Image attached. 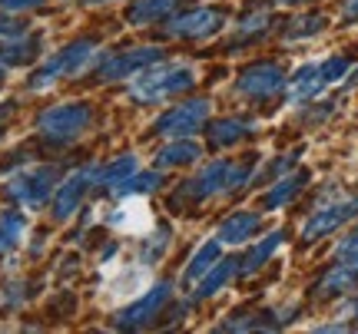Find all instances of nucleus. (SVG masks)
Wrapping results in <instances>:
<instances>
[{
  "label": "nucleus",
  "mask_w": 358,
  "mask_h": 334,
  "mask_svg": "<svg viewBox=\"0 0 358 334\" xmlns=\"http://www.w3.org/2000/svg\"><path fill=\"white\" fill-rule=\"evenodd\" d=\"M256 172L252 162H236V159H216L203 166L192 179H186L179 185V192L173 195V206H199V202H209L216 195H229L239 192L243 185H249V176Z\"/></svg>",
  "instance_id": "f257e3e1"
},
{
  "label": "nucleus",
  "mask_w": 358,
  "mask_h": 334,
  "mask_svg": "<svg viewBox=\"0 0 358 334\" xmlns=\"http://www.w3.org/2000/svg\"><path fill=\"white\" fill-rule=\"evenodd\" d=\"M196 86V70L189 63H163L156 60L146 70L136 73L133 86H129V96L136 103H159V100H169V96H179Z\"/></svg>",
  "instance_id": "f03ea898"
},
{
  "label": "nucleus",
  "mask_w": 358,
  "mask_h": 334,
  "mask_svg": "<svg viewBox=\"0 0 358 334\" xmlns=\"http://www.w3.org/2000/svg\"><path fill=\"white\" fill-rule=\"evenodd\" d=\"M348 70H352V60L342 56V53L322 60V63H306L292 79H289V96H292V103H308V100L322 96L332 83L345 79Z\"/></svg>",
  "instance_id": "7ed1b4c3"
},
{
  "label": "nucleus",
  "mask_w": 358,
  "mask_h": 334,
  "mask_svg": "<svg viewBox=\"0 0 358 334\" xmlns=\"http://www.w3.org/2000/svg\"><path fill=\"white\" fill-rule=\"evenodd\" d=\"M90 123H93L90 103H60V106H50V109L40 113L37 129L47 142L66 146V142L80 139V136L90 129Z\"/></svg>",
  "instance_id": "20e7f679"
},
{
  "label": "nucleus",
  "mask_w": 358,
  "mask_h": 334,
  "mask_svg": "<svg viewBox=\"0 0 358 334\" xmlns=\"http://www.w3.org/2000/svg\"><path fill=\"white\" fill-rule=\"evenodd\" d=\"M93 60H96V43H93V40H73L70 47H64L60 53H53L50 60L30 77V90H47L57 79L80 77Z\"/></svg>",
  "instance_id": "39448f33"
},
{
  "label": "nucleus",
  "mask_w": 358,
  "mask_h": 334,
  "mask_svg": "<svg viewBox=\"0 0 358 334\" xmlns=\"http://www.w3.org/2000/svg\"><path fill=\"white\" fill-rule=\"evenodd\" d=\"M57 179H60L57 166H30V169L13 172L3 189H7V195H10V199H17L20 206L40 208L53 195V189H57Z\"/></svg>",
  "instance_id": "423d86ee"
},
{
  "label": "nucleus",
  "mask_w": 358,
  "mask_h": 334,
  "mask_svg": "<svg viewBox=\"0 0 358 334\" xmlns=\"http://www.w3.org/2000/svg\"><path fill=\"white\" fill-rule=\"evenodd\" d=\"M285 86H289V77H285L282 63H275V60L249 63L239 73V79H236V93L245 96V100H252V103H266L272 96H279Z\"/></svg>",
  "instance_id": "0eeeda50"
},
{
  "label": "nucleus",
  "mask_w": 358,
  "mask_h": 334,
  "mask_svg": "<svg viewBox=\"0 0 358 334\" xmlns=\"http://www.w3.org/2000/svg\"><path fill=\"white\" fill-rule=\"evenodd\" d=\"M226 20H229V17H226L222 7H196V10L169 17L166 26H163V33L173 40H209L226 26Z\"/></svg>",
  "instance_id": "6e6552de"
},
{
  "label": "nucleus",
  "mask_w": 358,
  "mask_h": 334,
  "mask_svg": "<svg viewBox=\"0 0 358 334\" xmlns=\"http://www.w3.org/2000/svg\"><path fill=\"white\" fill-rule=\"evenodd\" d=\"M209 109L213 103L209 100H186V103L173 106L153 123V132L163 136V139H182V136H192L209 123Z\"/></svg>",
  "instance_id": "1a4fd4ad"
},
{
  "label": "nucleus",
  "mask_w": 358,
  "mask_h": 334,
  "mask_svg": "<svg viewBox=\"0 0 358 334\" xmlns=\"http://www.w3.org/2000/svg\"><path fill=\"white\" fill-rule=\"evenodd\" d=\"M352 219H358V195H348V199H338V202H325V206L315 208V212L308 215V222L302 225V242L306 245L319 242L325 235L338 231L342 225H348Z\"/></svg>",
  "instance_id": "9d476101"
},
{
  "label": "nucleus",
  "mask_w": 358,
  "mask_h": 334,
  "mask_svg": "<svg viewBox=\"0 0 358 334\" xmlns=\"http://www.w3.org/2000/svg\"><path fill=\"white\" fill-rule=\"evenodd\" d=\"M96 179H100V169L96 166H83V169H77V172H70V176L53 189V219L57 222L73 219L77 208L83 206L87 192L96 185Z\"/></svg>",
  "instance_id": "9b49d317"
},
{
  "label": "nucleus",
  "mask_w": 358,
  "mask_h": 334,
  "mask_svg": "<svg viewBox=\"0 0 358 334\" xmlns=\"http://www.w3.org/2000/svg\"><path fill=\"white\" fill-rule=\"evenodd\" d=\"M163 60V50L159 47H133V50H120L103 56L100 66H96V79L100 83H116V79H129L136 77L140 70H146L150 63Z\"/></svg>",
  "instance_id": "f8f14e48"
},
{
  "label": "nucleus",
  "mask_w": 358,
  "mask_h": 334,
  "mask_svg": "<svg viewBox=\"0 0 358 334\" xmlns=\"http://www.w3.org/2000/svg\"><path fill=\"white\" fill-rule=\"evenodd\" d=\"M169 298H173V284L169 282L153 284L146 295L136 298L133 305H127V308L116 314L113 328H120V331H136V328H146L153 318H159V311L169 305Z\"/></svg>",
  "instance_id": "ddd939ff"
},
{
  "label": "nucleus",
  "mask_w": 358,
  "mask_h": 334,
  "mask_svg": "<svg viewBox=\"0 0 358 334\" xmlns=\"http://www.w3.org/2000/svg\"><path fill=\"white\" fill-rule=\"evenodd\" d=\"M259 229H262V215L243 208V212H232L229 219L219 225L216 238H219V245H245L249 238H256Z\"/></svg>",
  "instance_id": "4468645a"
},
{
  "label": "nucleus",
  "mask_w": 358,
  "mask_h": 334,
  "mask_svg": "<svg viewBox=\"0 0 358 334\" xmlns=\"http://www.w3.org/2000/svg\"><path fill=\"white\" fill-rule=\"evenodd\" d=\"M236 275H239V258H219L216 265H213V268H209L203 278L196 282L192 298H196V301H206V298L219 295V291H222V288H226Z\"/></svg>",
  "instance_id": "2eb2a0df"
},
{
  "label": "nucleus",
  "mask_w": 358,
  "mask_h": 334,
  "mask_svg": "<svg viewBox=\"0 0 358 334\" xmlns=\"http://www.w3.org/2000/svg\"><path fill=\"white\" fill-rule=\"evenodd\" d=\"M40 37H34L30 30H20L13 37H0V63L3 66H17V63H30L37 56Z\"/></svg>",
  "instance_id": "dca6fc26"
},
{
  "label": "nucleus",
  "mask_w": 358,
  "mask_h": 334,
  "mask_svg": "<svg viewBox=\"0 0 358 334\" xmlns=\"http://www.w3.org/2000/svg\"><path fill=\"white\" fill-rule=\"evenodd\" d=\"M252 132H256V123H252V119H239V116H232V119H216V123L209 126V146L226 149V146H236V142L249 139Z\"/></svg>",
  "instance_id": "f3484780"
},
{
  "label": "nucleus",
  "mask_w": 358,
  "mask_h": 334,
  "mask_svg": "<svg viewBox=\"0 0 358 334\" xmlns=\"http://www.w3.org/2000/svg\"><path fill=\"white\" fill-rule=\"evenodd\" d=\"M199 159H203V146L192 142L189 136H182V139H173L169 146H163V149L156 153V169L192 166V162H199Z\"/></svg>",
  "instance_id": "a211bd4d"
},
{
  "label": "nucleus",
  "mask_w": 358,
  "mask_h": 334,
  "mask_svg": "<svg viewBox=\"0 0 358 334\" xmlns=\"http://www.w3.org/2000/svg\"><path fill=\"white\" fill-rule=\"evenodd\" d=\"M306 185H308V172H306V169H299V172H285V176H279V179L272 182V189L266 192L262 206H266V208L289 206V202H292V199L302 192Z\"/></svg>",
  "instance_id": "6ab92c4d"
},
{
  "label": "nucleus",
  "mask_w": 358,
  "mask_h": 334,
  "mask_svg": "<svg viewBox=\"0 0 358 334\" xmlns=\"http://www.w3.org/2000/svg\"><path fill=\"white\" fill-rule=\"evenodd\" d=\"M282 242H285V231H282V229L268 231L266 238H259V242L249 248V255L239 258V275H243V278H245V275H256V271L266 265L268 258L275 255V248H279Z\"/></svg>",
  "instance_id": "aec40b11"
},
{
  "label": "nucleus",
  "mask_w": 358,
  "mask_h": 334,
  "mask_svg": "<svg viewBox=\"0 0 358 334\" xmlns=\"http://www.w3.org/2000/svg\"><path fill=\"white\" fill-rule=\"evenodd\" d=\"M219 258H222V245H219V238H209V242H203L196 252H192L189 265H186V271H182V284H196L199 278H203L206 271L216 265Z\"/></svg>",
  "instance_id": "412c9836"
},
{
  "label": "nucleus",
  "mask_w": 358,
  "mask_h": 334,
  "mask_svg": "<svg viewBox=\"0 0 358 334\" xmlns=\"http://www.w3.org/2000/svg\"><path fill=\"white\" fill-rule=\"evenodd\" d=\"M179 0H133V7L127 10V20L133 26H150L166 20L169 13L176 10Z\"/></svg>",
  "instance_id": "4be33fe9"
},
{
  "label": "nucleus",
  "mask_w": 358,
  "mask_h": 334,
  "mask_svg": "<svg viewBox=\"0 0 358 334\" xmlns=\"http://www.w3.org/2000/svg\"><path fill=\"white\" fill-rule=\"evenodd\" d=\"M136 155H116L113 162H110V166L106 169H100V185L103 189H106V192H116V189H120V185H123V182L129 179V176H133V172H136Z\"/></svg>",
  "instance_id": "5701e85b"
},
{
  "label": "nucleus",
  "mask_w": 358,
  "mask_h": 334,
  "mask_svg": "<svg viewBox=\"0 0 358 334\" xmlns=\"http://www.w3.org/2000/svg\"><path fill=\"white\" fill-rule=\"evenodd\" d=\"M27 231V219L20 212H0V255L13 252Z\"/></svg>",
  "instance_id": "b1692460"
},
{
  "label": "nucleus",
  "mask_w": 358,
  "mask_h": 334,
  "mask_svg": "<svg viewBox=\"0 0 358 334\" xmlns=\"http://www.w3.org/2000/svg\"><path fill=\"white\" fill-rule=\"evenodd\" d=\"M268 30V10H249L239 20L236 33H232V43H252V40H262Z\"/></svg>",
  "instance_id": "393cba45"
},
{
  "label": "nucleus",
  "mask_w": 358,
  "mask_h": 334,
  "mask_svg": "<svg viewBox=\"0 0 358 334\" xmlns=\"http://www.w3.org/2000/svg\"><path fill=\"white\" fill-rule=\"evenodd\" d=\"M325 13H302V17H295L292 24L282 30V40H289V43H295V40H306V37H315V33H322L325 30Z\"/></svg>",
  "instance_id": "a878e982"
},
{
  "label": "nucleus",
  "mask_w": 358,
  "mask_h": 334,
  "mask_svg": "<svg viewBox=\"0 0 358 334\" xmlns=\"http://www.w3.org/2000/svg\"><path fill=\"white\" fill-rule=\"evenodd\" d=\"M159 185H163V172H159V169H156V172H143V176L133 172V176L116 189V195H146V192H156Z\"/></svg>",
  "instance_id": "bb28decb"
},
{
  "label": "nucleus",
  "mask_w": 358,
  "mask_h": 334,
  "mask_svg": "<svg viewBox=\"0 0 358 334\" xmlns=\"http://www.w3.org/2000/svg\"><path fill=\"white\" fill-rule=\"evenodd\" d=\"M166 248H169V225H159L153 238H146V242H143L140 255H143V261H146V265H156V261L163 258V252H166Z\"/></svg>",
  "instance_id": "cd10ccee"
},
{
  "label": "nucleus",
  "mask_w": 358,
  "mask_h": 334,
  "mask_svg": "<svg viewBox=\"0 0 358 334\" xmlns=\"http://www.w3.org/2000/svg\"><path fill=\"white\" fill-rule=\"evenodd\" d=\"M335 261L358 278V231H352L348 238H342V245L335 248Z\"/></svg>",
  "instance_id": "c85d7f7f"
},
{
  "label": "nucleus",
  "mask_w": 358,
  "mask_h": 334,
  "mask_svg": "<svg viewBox=\"0 0 358 334\" xmlns=\"http://www.w3.org/2000/svg\"><path fill=\"white\" fill-rule=\"evenodd\" d=\"M40 3H50V0H0V10L20 13V10H30V7H40Z\"/></svg>",
  "instance_id": "c756f323"
},
{
  "label": "nucleus",
  "mask_w": 358,
  "mask_h": 334,
  "mask_svg": "<svg viewBox=\"0 0 358 334\" xmlns=\"http://www.w3.org/2000/svg\"><path fill=\"white\" fill-rule=\"evenodd\" d=\"M358 20V0H342V24H355Z\"/></svg>",
  "instance_id": "7c9ffc66"
},
{
  "label": "nucleus",
  "mask_w": 358,
  "mask_h": 334,
  "mask_svg": "<svg viewBox=\"0 0 358 334\" xmlns=\"http://www.w3.org/2000/svg\"><path fill=\"white\" fill-rule=\"evenodd\" d=\"M348 86H358V66L352 70V73H348Z\"/></svg>",
  "instance_id": "2f4dec72"
},
{
  "label": "nucleus",
  "mask_w": 358,
  "mask_h": 334,
  "mask_svg": "<svg viewBox=\"0 0 358 334\" xmlns=\"http://www.w3.org/2000/svg\"><path fill=\"white\" fill-rule=\"evenodd\" d=\"M279 3H289V7H292V3H306V0H279Z\"/></svg>",
  "instance_id": "473e14b6"
},
{
  "label": "nucleus",
  "mask_w": 358,
  "mask_h": 334,
  "mask_svg": "<svg viewBox=\"0 0 358 334\" xmlns=\"http://www.w3.org/2000/svg\"><path fill=\"white\" fill-rule=\"evenodd\" d=\"M352 314H355V318H358V298H355V301H352Z\"/></svg>",
  "instance_id": "72a5a7b5"
},
{
  "label": "nucleus",
  "mask_w": 358,
  "mask_h": 334,
  "mask_svg": "<svg viewBox=\"0 0 358 334\" xmlns=\"http://www.w3.org/2000/svg\"><path fill=\"white\" fill-rule=\"evenodd\" d=\"M87 3H110V0H87Z\"/></svg>",
  "instance_id": "f704fd0d"
},
{
  "label": "nucleus",
  "mask_w": 358,
  "mask_h": 334,
  "mask_svg": "<svg viewBox=\"0 0 358 334\" xmlns=\"http://www.w3.org/2000/svg\"><path fill=\"white\" fill-rule=\"evenodd\" d=\"M3 70H7V66H3V63H0V79H3Z\"/></svg>",
  "instance_id": "c9c22d12"
},
{
  "label": "nucleus",
  "mask_w": 358,
  "mask_h": 334,
  "mask_svg": "<svg viewBox=\"0 0 358 334\" xmlns=\"http://www.w3.org/2000/svg\"><path fill=\"white\" fill-rule=\"evenodd\" d=\"M7 113H10V109H0V119H3V116H7Z\"/></svg>",
  "instance_id": "e433bc0d"
}]
</instances>
